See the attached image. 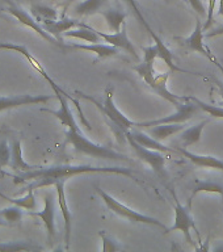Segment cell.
I'll use <instances>...</instances> for the list:
<instances>
[{
    "mask_svg": "<svg viewBox=\"0 0 223 252\" xmlns=\"http://www.w3.org/2000/svg\"><path fill=\"white\" fill-rule=\"evenodd\" d=\"M217 15L223 17V0H218V12H217Z\"/></svg>",
    "mask_w": 223,
    "mask_h": 252,
    "instance_id": "cell-38",
    "label": "cell"
},
{
    "mask_svg": "<svg viewBox=\"0 0 223 252\" xmlns=\"http://www.w3.org/2000/svg\"><path fill=\"white\" fill-rule=\"evenodd\" d=\"M125 138L129 142L130 147L134 150V153L137 155L142 161H145L146 164H149L151 167L154 172L158 173L159 176H165V168H164V163H165V158L163 157V153L160 151H155V150H150L145 146L139 145L135 139H134L131 135H130L129 130L126 131Z\"/></svg>",
    "mask_w": 223,
    "mask_h": 252,
    "instance_id": "cell-6",
    "label": "cell"
},
{
    "mask_svg": "<svg viewBox=\"0 0 223 252\" xmlns=\"http://www.w3.org/2000/svg\"><path fill=\"white\" fill-rule=\"evenodd\" d=\"M191 230L196 231V234H198L196 228V224H194V220H193L192 213H191V208L188 206H184L181 205L179 201H176V205H175V220H173V226L172 227L167 228L164 231V234H169V232L173 231H180L183 232L185 240L188 243H193L192 235H191Z\"/></svg>",
    "mask_w": 223,
    "mask_h": 252,
    "instance_id": "cell-8",
    "label": "cell"
},
{
    "mask_svg": "<svg viewBox=\"0 0 223 252\" xmlns=\"http://www.w3.org/2000/svg\"><path fill=\"white\" fill-rule=\"evenodd\" d=\"M43 206L42 210L39 212H27V214L29 216L39 217L42 220L43 224H45V228L47 231V239L50 243H53L55 239V235H57V228H55V198L54 194L50 192L45 193L43 196Z\"/></svg>",
    "mask_w": 223,
    "mask_h": 252,
    "instance_id": "cell-9",
    "label": "cell"
},
{
    "mask_svg": "<svg viewBox=\"0 0 223 252\" xmlns=\"http://www.w3.org/2000/svg\"><path fill=\"white\" fill-rule=\"evenodd\" d=\"M200 193H216V194H223V187L218 183L213 181H197V184L193 187L192 194L189 197L187 206L192 209L193 200L196 198Z\"/></svg>",
    "mask_w": 223,
    "mask_h": 252,
    "instance_id": "cell-27",
    "label": "cell"
},
{
    "mask_svg": "<svg viewBox=\"0 0 223 252\" xmlns=\"http://www.w3.org/2000/svg\"><path fill=\"white\" fill-rule=\"evenodd\" d=\"M175 151H177L183 157L187 158L188 160L192 161L196 167L223 171V160H221L218 158L212 157V155H200V154L192 153V151H188L183 147H175Z\"/></svg>",
    "mask_w": 223,
    "mask_h": 252,
    "instance_id": "cell-15",
    "label": "cell"
},
{
    "mask_svg": "<svg viewBox=\"0 0 223 252\" xmlns=\"http://www.w3.org/2000/svg\"><path fill=\"white\" fill-rule=\"evenodd\" d=\"M54 98L51 94H19V96H0V112L4 110L15 109L19 106L25 105H41V104H46Z\"/></svg>",
    "mask_w": 223,
    "mask_h": 252,
    "instance_id": "cell-11",
    "label": "cell"
},
{
    "mask_svg": "<svg viewBox=\"0 0 223 252\" xmlns=\"http://www.w3.org/2000/svg\"><path fill=\"white\" fill-rule=\"evenodd\" d=\"M0 12H1V11H0Z\"/></svg>",
    "mask_w": 223,
    "mask_h": 252,
    "instance_id": "cell-42",
    "label": "cell"
},
{
    "mask_svg": "<svg viewBox=\"0 0 223 252\" xmlns=\"http://www.w3.org/2000/svg\"><path fill=\"white\" fill-rule=\"evenodd\" d=\"M218 35H223V25L220 28H217V29H213V31L208 32L205 37L206 38H213V37H218Z\"/></svg>",
    "mask_w": 223,
    "mask_h": 252,
    "instance_id": "cell-36",
    "label": "cell"
},
{
    "mask_svg": "<svg viewBox=\"0 0 223 252\" xmlns=\"http://www.w3.org/2000/svg\"><path fill=\"white\" fill-rule=\"evenodd\" d=\"M66 142L74 147L75 151H78L79 154H83V155L101 158V159L113 161H127V163L130 161L129 158L124 154L117 153V151H114L109 147H105V146L97 145L95 142H91L88 138L83 135L82 130L79 127L78 129L66 130Z\"/></svg>",
    "mask_w": 223,
    "mask_h": 252,
    "instance_id": "cell-2",
    "label": "cell"
},
{
    "mask_svg": "<svg viewBox=\"0 0 223 252\" xmlns=\"http://www.w3.org/2000/svg\"><path fill=\"white\" fill-rule=\"evenodd\" d=\"M11 147L12 159L9 167H11L13 171H17V172H28V171H32V169L38 168L37 165L28 164L27 161L24 160L23 149H21V141H20V139H13Z\"/></svg>",
    "mask_w": 223,
    "mask_h": 252,
    "instance_id": "cell-22",
    "label": "cell"
},
{
    "mask_svg": "<svg viewBox=\"0 0 223 252\" xmlns=\"http://www.w3.org/2000/svg\"><path fill=\"white\" fill-rule=\"evenodd\" d=\"M43 27V29L47 32V33H50L53 37L58 39L59 42L63 43L62 35L64 34V32L70 31L72 28L80 27L82 25V21H79L76 19H70V17H66V16L63 15L62 19H57L53 20V21H47V23L41 24Z\"/></svg>",
    "mask_w": 223,
    "mask_h": 252,
    "instance_id": "cell-16",
    "label": "cell"
},
{
    "mask_svg": "<svg viewBox=\"0 0 223 252\" xmlns=\"http://www.w3.org/2000/svg\"><path fill=\"white\" fill-rule=\"evenodd\" d=\"M218 0H209L208 4V13H206V23L204 24V31L206 32L209 28L212 27L213 21H214V9H216V4Z\"/></svg>",
    "mask_w": 223,
    "mask_h": 252,
    "instance_id": "cell-34",
    "label": "cell"
},
{
    "mask_svg": "<svg viewBox=\"0 0 223 252\" xmlns=\"http://www.w3.org/2000/svg\"><path fill=\"white\" fill-rule=\"evenodd\" d=\"M204 25L201 24L200 17L196 19V28L194 31L189 37H185V38H175V41H179L181 46H184L187 50L189 51H194V53H198L205 58H208L209 61H212L213 58V53L209 51V49L205 46L204 38H205V33H204Z\"/></svg>",
    "mask_w": 223,
    "mask_h": 252,
    "instance_id": "cell-10",
    "label": "cell"
},
{
    "mask_svg": "<svg viewBox=\"0 0 223 252\" xmlns=\"http://www.w3.org/2000/svg\"><path fill=\"white\" fill-rule=\"evenodd\" d=\"M53 1H58V0H53ZM67 1H68V3H71L72 0H67Z\"/></svg>",
    "mask_w": 223,
    "mask_h": 252,
    "instance_id": "cell-40",
    "label": "cell"
},
{
    "mask_svg": "<svg viewBox=\"0 0 223 252\" xmlns=\"http://www.w3.org/2000/svg\"><path fill=\"white\" fill-rule=\"evenodd\" d=\"M130 135L135 139V141L139 143V145L145 146L147 149L150 150H155V151H160L163 154H169L175 151V149H169L168 146L163 145L160 141H158L155 138H153L150 135L149 133H145V131H142L141 129H130L129 130Z\"/></svg>",
    "mask_w": 223,
    "mask_h": 252,
    "instance_id": "cell-18",
    "label": "cell"
},
{
    "mask_svg": "<svg viewBox=\"0 0 223 252\" xmlns=\"http://www.w3.org/2000/svg\"><path fill=\"white\" fill-rule=\"evenodd\" d=\"M23 208H20L17 205L11 204V206H7L0 210V216L3 217L4 220H7L8 224H16L21 222L24 213L21 210Z\"/></svg>",
    "mask_w": 223,
    "mask_h": 252,
    "instance_id": "cell-28",
    "label": "cell"
},
{
    "mask_svg": "<svg viewBox=\"0 0 223 252\" xmlns=\"http://www.w3.org/2000/svg\"><path fill=\"white\" fill-rule=\"evenodd\" d=\"M208 124V120H204L200 124L192 126V127H188V129L183 130V133L180 134V142L183 147H189V146H193L198 143L201 141V137H202V131L205 129V125Z\"/></svg>",
    "mask_w": 223,
    "mask_h": 252,
    "instance_id": "cell-25",
    "label": "cell"
},
{
    "mask_svg": "<svg viewBox=\"0 0 223 252\" xmlns=\"http://www.w3.org/2000/svg\"><path fill=\"white\" fill-rule=\"evenodd\" d=\"M70 46L74 47V49H79V50L94 53V54L97 55V61L116 57V55L120 54V49L110 45V43H70Z\"/></svg>",
    "mask_w": 223,
    "mask_h": 252,
    "instance_id": "cell-17",
    "label": "cell"
},
{
    "mask_svg": "<svg viewBox=\"0 0 223 252\" xmlns=\"http://www.w3.org/2000/svg\"><path fill=\"white\" fill-rule=\"evenodd\" d=\"M33 250H38V247H35L33 244L28 243V242H0V251H33Z\"/></svg>",
    "mask_w": 223,
    "mask_h": 252,
    "instance_id": "cell-29",
    "label": "cell"
},
{
    "mask_svg": "<svg viewBox=\"0 0 223 252\" xmlns=\"http://www.w3.org/2000/svg\"><path fill=\"white\" fill-rule=\"evenodd\" d=\"M185 129V126L183 124H161V125L151 126L147 127V131L150 135L158 141L164 142L165 139H168L169 137H172L175 134L180 133Z\"/></svg>",
    "mask_w": 223,
    "mask_h": 252,
    "instance_id": "cell-21",
    "label": "cell"
},
{
    "mask_svg": "<svg viewBox=\"0 0 223 252\" xmlns=\"http://www.w3.org/2000/svg\"><path fill=\"white\" fill-rule=\"evenodd\" d=\"M67 180H59L54 184L55 190H57V200H58L59 210L62 213L63 220H64V242H66V248H70L71 231H72V213H71L68 204H67L66 190H64V183Z\"/></svg>",
    "mask_w": 223,
    "mask_h": 252,
    "instance_id": "cell-13",
    "label": "cell"
},
{
    "mask_svg": "<svg viewBox=\"0 0 223 252\" xmlns=\"http://www.w3.org/2000/svg\"><path fill=\"white\" fill-rule=\"evenodd\" d=\"M171 72H172V71L164 72V74H155L153 80H151L150 83H147V86H149L154 92H157L160 97H163L164 100L171 102L172 105L176 106V109H177V108H180V106L183 105V102H185L187 100H188V97H179V96L173 94L172 92L168 90L167 82H168Z\"/></svg>",
    "mask_w": 223,
    "mask_h": 252,
    "instance_id": "cell-12",
    "label": "cell"
},
{
    "mask_svg": "<svg viewBox=\"0 0 223 252\" xmlns=\"http://www.w3.org/2000/svg\"><path fill=\"white\" fill-rule=\"evenodd\" d=\"M79 97H83L87 101H91L92 104L97 106L98 109L101 110L102 113L105 114L106 117L109 118L110 121L113 122L114 125L117 126L118 131H121L122 134H125L127 130L135 127V122L129 120L126 117L125 114L122 113L121 110L118 109L116 104L113 101V90H106L105 91V100H104V104H100L98 101H96L94 97H91L88 94H82V92H76Z\"/></svg>",
    "mask_w": 223,
    "mask_h": 252,
    "instance_id": "cell-4",
    "label": "cell"
},
{
    "mask_svg": "<svg viewBox=\"0 0 223 252\" xmlns=\"http://www.w3.org/2000/svg\"><path fill=\"white\" fill-rule=\"evenodd\" d=\"M109 7V0H83L75 4L74 15L76 16H92L101 13L105 8Z\"/></svg>",
    "mask_w": 223,
    "mask_h": 252,
    "instance_id": "cell-19",
    "label": "cell"
},
{
    "mask_svg": "<svg viewBox=\"0 0 223 252\" xmlns=\"http://www.w3.org/2000/svg\"><path fill=\"white\" fill-rule=\"evenodd\" d=\"M198 110H201L200 106L188 97V100L183 102V105L180 108H177L175 113L165 116V117L158 118V120L135 122V127H138V129H147V127H151V126L161 125V124H184L185 121H188L192 117H194L198 113Z\"/></svg>",
    "mask_w": 223,
    "mask_h": 252,
    "instance_id": "cell-5",
    "label": "cell"
},
{
    "mask_svg": "<svg viewBox=\"0 0 223 252\" xmlns=\"http://www.w3.org/2000/svg\"><path fill=\"white\" fill-rule=\"evenodd\" d=\"M188 4L193 8V11H196L198 15L206 16L208 13V8L205 7V4L202 3V0H187Z\"/></svg>",
    "mask_w": 223,
    "mask_h": 252,
    "instance_id": "cell-35",
    "label": "cell"
},
{
    "mask_svg": "<svg viewBox=\"0 0 223 252\" xmlns=\"http://www.w3.org/2000/svg\"><path fill=\"white\" fill-rule=\"evenodd\" d=\"M126 1H129L130 7L133 8L134 13H135V16H137V17H138V20L141 21L142 25H143V27H145L146 29H147V32H149L150 35H151V38L154 39V42H155V43H160L161 42L160 37H159V35H158L157 33H155V32L153 31V28L150 27L149 23L146 21L145 17H143V15H142V13H141V9H139V7H138V5H137V3H135V0H126Z\"/></svg>",
    "mask_w": 223,
    "mask_h": 252,
    "instance_id": "cell-31",
    "label": "cell"
},
{
    "mask_svg": "<svg viewBox=\"0 0 223 252\" xmlns=\"http://www.w3.org/2000/svg\"><path fill=\"white\" fill-rule=\"evenodd\" d=\"M64 37H68V38H78L82 39V41H86L88 43H97L101 42V37L97 34L96 29H94L90 25L82 23L80 27L72 28L70 31L64 32Z\"/></svg>",
    "mask_w": 223,
    "mask_h": 252,
    "instance_id": "cell-20",
    "label": "cell"
},
{
    "mask_svg": "<svg viewBox=\"0 0 223 252\" xmlns=\"http://www.w3.org/2000/svg\"><path fill=\"white\" fill-rule=\"evenodd\" d=\"M96 192L100 194L101 200L104 201V204L106 205V208L109 209L110 212L117 214V216L125 218V220H130V222H134V223H142V224H149V226H155V227H159L161 230H167V226L164 223H161L160 220L158 218H154V217L146 216V214H142V213L137 212V210H133L129 206L121 204L120 201H117L114 197H112L110 194L102 190L100 187H96Z\"/></svg>",
    "mask_w": 223,
    "mask_h": 252,
    "instance_id": "cell-3",
    "label": "cell"
},
{
    "mask_svg": "<svg viewBox=\"0 0 223 252\" xmlns=\"http://www.w3.org/2000/svg\"><path fill=\"white\" fill-rule=\"evenodd\" d=\"M12 147L7 141L0 142V168L11 164Z\"/></svg>",
    "mask_w": 223,
    "mask_h": 252,
    "instance_id": "cell-32",
    "label": "cell"
},
{
    "mask_svg": "<svg viewBox=\"0 0 223 252\" xmlns=\"http://www.w3.org/2000/svg\"><path fill=\"white\" fill-rule=\"evenodd\" d=\"M100 15L105 19L106 25H108V28H109V31L112 32V33L121 31L122 25L126 23L125 20H126V16H127L125 11L117 9V8H113V7L105 8Z\"/></svg>",
    "mask_w": 223,
    "mask_h": 252,
    "instance_id": "cell-23",
    "label": "cell"
},
{
    "mask_svg": "<svg viewBox=\"0 0 223 252\" xmlns=\"http://www.w3.org/2000/svg\"><path fill=\"white\" fill-rule=\"evenodd\" d=\"M0 197L4 198V200H7L8 202H11L13 205H17L20 208L25 209L27 212H33L37 209V200H35V196H34V188L29 185L28 187V192L27 194L24 197H20V198H12V197H8L5 194L0 192Z\"/></svg>",
    "mask_w": 223,
    "mask_h": 252,
    "instance_id": "cell-26",
    "label": "cell"
},
{
    "mask_svg": "<svg viewBox=\"0 0 223 252\" xmlns=\"http://www.w3.org/2000/svg\"><path fill=\"white\" fill-rule=\"evenodd\" d=\"M31 12L32 15L35 17V20L41 24L58 19V12H57V9L49 7V5L41 3V1H32Z\"/></svg>",
    "mask_w": 223,
    "mask_h": 252,
    "instance_id": "cell-24",
    "label": "cell"
},
{
    "mask_svg": "<svg viewBox=\"0 0 223 252\" xmlns=\"http://www.w3.org/2000/svg\"><path fill=\"white\" fill-rule=\"evenodd\" d=\"M212 62H214V64H216V66L218 67V68H220V71H221V72H222V75H223V66H222V64H221L220 62H218V59L216 58V55H213Z\"/></svg>",
    "mask_w": 223,
    "mask_h": 252,
    "instance_id": "cell-37",
    "label": "cell"
},
{
    "mask_svg": "<svg viewBox=\"0 0 223 252\" xmlns=\"http://www.w3.org/2000/svg\"><path fill=\"white\" fill-rule=\"evenodd\" d=\"M192 101H194L197 105L200 106V109L202 112H205L206 114H209L210 117L213 118H222L223 120V108L221 106H217V105H212V104H208V102H204L198 100L196 97H189Z\"/></svg>",
    "mask_w": 223,
    "mask_h": 252,
    "instance_id": "cell-30",
    "label": "cell"
},
{
    "mask_svg": "<svg viewBox=\"0 0 223 252\" xmlns=\"http://www.w3.org/2000/svg\"><path fill=\"white\" fill-rule=\"evenodd\" d=\"M7 12L8 13H11L20 24H23L24 27L31 28L32 31L35 32L38 35H41L45 41L53 43L55 46H59L62 47V49H64V45L59 42L58 39L55 38V37H53L50 33H47V32L43 29L42 25H41V23H38L33 15H29L28 12H25L24 9H21V8L17 7V5L13 3H9V5H8L7 8Z\"/></svg>",
    "mask_w": 223,
    "mask_h": 252,
    "instance_id": "cell-7",
    "label": "cell"
},
{
    "mask_svg": "<svg viewBox=\"0 0 223 252\" xmlns=\"http://www.w3.org/2000/svg\"><path fill=\"white\" fill-rule=\"evenodd\" d=\"M102 240V251L104 252H116L120 250L117 242H114L113 239H110V236L105 235V232H100Z\"/></svg>",
    "mask_w": 223,
    "mask_h": 252,
    "instance_id": "cell-33",
    "label": "cell"
},
{
    "mask_svg": "<svg viewBox=\"0 0 223 252\" xmlns=\"http://www.w3.org/2000/svg\"><path fill=\"white\" fill-rule=\"evenodd\" d=\"M97 32V34L101 37L102 41L113 45V46L118 47V49H122L125 50L126 53H129L133 58L138 59V53L137 49L134 46V43L130 41V38L127 37V27H126V23L122 25L121 31L114 32V33H104V32Z\"/></svg>",
    "mask_w": 223,
    "mask_h": 252,
    "instance_id": "cell-14",
    "label": "cell"
},
{
    "mask_svg": "<svg viewBox=\"0 0 223 252\" xmlns=\"http://www.w3.org/2000/svg\"><path fill=\"white\" fill-rule=\"evenodd\" d=\"M0 226H8L7 220H4V218L1 216H0Z\"/></svg>",
    "mask_w": 223,
    "mask_h": 252,
    "instance_id": "cell-39",
    "label": "cell"
},
{
    "mask_svg": "<svg viewBox=\"0 0 223 252\" xmlns=\"http://www.w3.org/2000/svg\"><path fill=\"white\" fill-rule=\"evenodd\" d=\"M83 173H117V175H124L130 179H134L133 171L130 168H124V167H94V165H53L47 168L32 169L28 172H20L19 175H12L7 173L8 176L13 179L16 184H21L25 181H34L31 184L34 189L42 188V187H49L54 185L59 180H67L70 177L83 175Z\"/></svg>",
    "mask_w": 223,
    "mask_h": 252,
    "instance_id": "cell-1",
    "label": "cell"
},
{
    "mask_svg": "<svg viewBox=\"0 0 223 252\" xmlns=\"http://www.w3.org/2000/svg\"><path fill=\"white\" fill-rule=\"evenodd\" d=\"M164 1H168V0H164Z\"/></svg>",
    "mask_w": 223,
    "mask_h": 252,
    "instance_id": "cell-41",
    "label": "cell"
}]
</instances>
